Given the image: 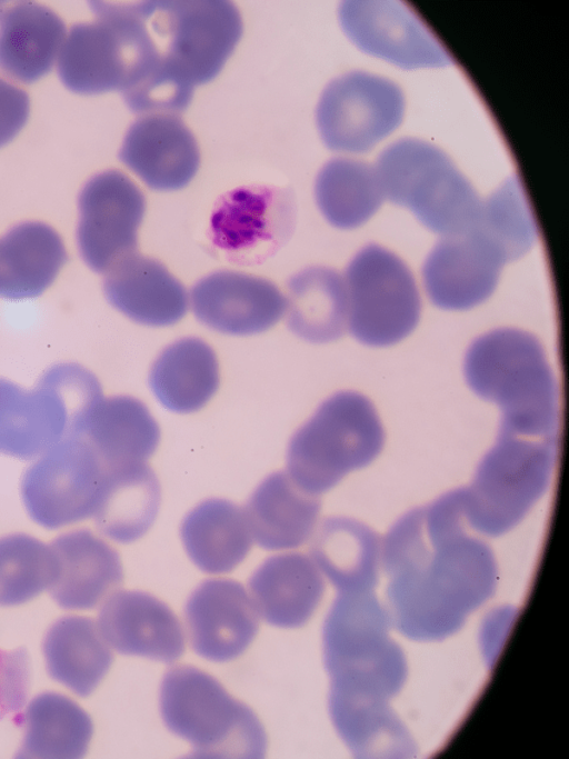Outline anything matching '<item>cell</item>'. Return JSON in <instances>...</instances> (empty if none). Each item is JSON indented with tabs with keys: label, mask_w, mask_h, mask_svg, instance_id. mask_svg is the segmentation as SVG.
I'll return each mask as SVG.
<instances>
[{
	"label": "cell",
	"mask_w": 569,
	"mask_h": 759,
	"mask_svg": "<svg viewBox=\"0 0 569 759\" xmlns=\"http://www.w3.org/2000/svg\"><path fill=\"white\" fill-rule=\"evenodd\" d=\"M101 605L97 623L117 652L161 662H172L183 653L181 625L168 605L154 596L117 590Z\"/></svg>",
	"instance_id": "ac0fdd59"
},
{
	"label": "cell",
	"mask_w": 569,
	"mask_h": 759,
	"mask_svg": "<svg viewBox=\"0 0 569 759\" xmlns=\"http://www.w3.org/2000/svg\"><path fill=\"white\" fill-rule=\"evenodd\" d=\"M405 98L392 81L351 71L322 91L316 121L325 144L335 151L365 152L401 122Z\"/></svg>",
	"instance_id": "8fae6325"
},
{
	"label": "cell",
	"mask_w": 569,
	"mask_h": 759,
	"mask_svg": "<svg viewBox=\"0 0 569 759\" xmlns=\"http://www.w3.org/2000/svg\"><path fill=\"white\" fill-rule=\"evenodd\" d=\"M315 197L323 217L340 229L366 222L383 201L376 168L350 158H333L319 171Z\"/></svg>",
	"instance_id": "836d02e7"
},
{
	"label": "cell",
	"mask_w": 569,
	"mask_h": 759,
	"mask_svg": "<svg viewBox=\"0 0 569 759\" xmlns=\"http://www.w3.org/2000/svg\"><path fill=\"white\" fill-rule=\"evenodd\" d=\"M103 292L112 307L143 326L174 324L188 310L182 283L160 261L137 252L106 272Z\"/></svg>",
	"instance_id": "44dd1931"
},
{
	"label": "cell",
	"mask_w": 569,
	"mask_h": 759,
	"mask_svg": "<svg viewBox=\"0 0 569 759\" xmlns=\"http://www.w3.org/2000/svg\"><path fill=\"white\" fill-rule=\"evenodd\" d=\"M50 547L56 576L48 591L61 608L92 609L121 586L123 571L118 552L90 530L62 533Z\"/></svg>",
	"instance_id": "d6986e66"
},
{
	"label": "cell",
	"mask_w": 569,
	"mask_h": 759,
	"mask_svg": "<svg viewBox=\"0 0 569 759\" xmlns=\"http://www.w3.org/2000/svg\"><path fill=\"white\" fill-rule=\"evenodd\" d=\"M385 443L372 402L356 391L327 398L289 440L288 475L305 491L321 495L348 472L368 466Z\"/></svg>",
	"instance_id": "277c9868"
},
{
	"label": "cell",
	"mask_w": 569,
	"mask_h": 759,
	"mask_svg": "<svg viewBox=\"0 0 569 759\" xmlns=\"http://www.w3.org/2000/svg\"><path fill=\"white\" fill-rule=\"evenodd\" d=\"M149 33L164 68L183 84L212 80L242 34V19L231 1H141Z\"/></svg>",
	"instance_id": "ba28073f"
},
{
	"label": "cell",
	"mask_w": 569,
	"mask_h": 759,
	"mask_svg": "<svg viewBox=\"0 0 569 759\" xmlns=\"http://www.w3.org/2000/svg\"><path fill=\"white\" fill-rule=\"evenodd\" d=\"M506 262L502 249L473 224L437 242L422 267L423 284L435 306L469 309L493 292Z\"/></svg>",
	"instance_id": "5bb4252c"
},
{
	"label": "cell",
	"mask_w": 569,
	"mask_h": 759,
	"mask_svg": "<svg viewBox=\"0 0 569 759\" xmlns=\"http://www.w3.org/2000/svg\"><path fill=\"white\" fill-rule=\"evenodd\" d=\"M118 156L149 188L160 191L186 187L200 163L193 133L171 113L144 114L133 121Z\"/></svg>",
	"instance_id": "e0dca14e"
},
{
	"label": "cell",
	"mask_w": 569,
	"mask_h": 759,
	"mask_svg": "<svg viewBox=\"0 0 569 759\" xmlns=\"http://www.w3.org/2000/svg\"><path fill=\"white\" fill-rule=\"evenodd\" d=\"M463 372L475 393L500 407L499 432L559 438V387L533 334L500 328L480 336L467 350Z\"/></svg>",
	"instance_id": "6da1fadb"
},
{
	"label": "cell",
	"mask_w": 569,
	"mask_h": 759,
	"mask_svg": "<svg viewBox=\"0 0 569 759\" xmlns=\"http://www.w3.org/2000/svg\"><path fill=\"white\" fill-rule=\"evenodd\" d=\"M287 290V324L295 334L315 343L343 336L348 296L345 279L337 271L309 267L290 278Z\"/></svg>",
	"instance_id": "4dcf8cb0"
},
{
	"label": "cell",
	"mask_w": 569,
	"mask_h": 759,
	"mask_svg": "<svg viewBox=\"0 0 569 759\" xmlns=\"http://www.w3.org/2000/svg\"><path fill=\"white\" fill-rule=\"evenodd\" d=\"M219 364L213 349L197 337L167 346L153 361L148 377L157 400L177 413L194 412L218 390Z\"/></svg>",
	"instance_id": "4316f807"
},
{
	"label": "cell",
	"mask_w": 569,
	"mask_h": 759,
	"mask_svg": "<svg viewBox=\"0 0 569 759\" xmlns=\"http://www.w3.org/2000/svg\"><path fill=\"white\" fill-rule=\"evenodd\" d=\"M106 468L82 435L64 438L24 471L23 505L38 525L58 529L93 516Z\"/></svg>",
	"instance_id": "30bf717a"
},
{
	"label": "cell",
	"mask_w": 569,
	"mask_h": 759,
	"mask_svg": "<svg viewBox=\"0 0 569 759\" xmlns=\"http://www.w3.org/2000/svg\"><path fill=\"white\" fill-rule=\"evenodd\" d=\"M248 588L258 613L279 628L303 626L318 607L325 582L305 553L268 557L250 576Z\"/></svg>",
	"instance_id": "603a6c76"
},
{
	"label": "cell",
	"mask_w": 569,
	"mask_h": 759,
	"mask_svg": "<svg viewBox=\"0 0 569 759\" xmlns=\"http://www.w3.org/2000/svg\"><path fill=\"white\" fill-rule=\"evenodd\" d=\"M293 210L280 190L246 187L226 194L211 218L216 244L233 254L270 251L288 236Z\"/></svg>",
	"instance_id": "ffe728a7"
},
{
	"label": "cell",
	"mask_w": 569,
	"mask_h": 759,
	"mask_svg": "<svg viewBox=\"0 0 569 759\" xmlns=\"http://www.w3.org/2000/svg\"><path fill=\"white\" fill-rule=\"evenodd\" d=\"M68 261L60 234L41 221H23L0 237V297L40 296Z\"/></svg>",
	"instance_id": "d4e9b609"
},
{
	"label": "cell",
	"mask_w": 569,
	"mask_h": 759,
	"mask_svg": "<svg viewBox=\"0 0 569 759\" xmlns=\"http://www.w3.org/2000/svg\"><path fill=\"white\" fill-rule=\"evenodd\" d=\"M339 21L363 52L403 69L442 67L452 58L421 19L402 2L345 1Z\"/></svg>",
	"instance_id": "4fadbf2b"
},
{
	"label": "cell",
	"mask_w": 569,
	"mask_h": 759,
	"mask_svg": "<svg viewBox=\"0 0 569 759\" xmlns=\"http://www.w3.org/2000/svg\"><path fill=\"white\" fill-rule=\"evenodd\" d=\"M180 538L190 560L211 575L232 571L252 546L244 511L221 498L206 499L191 509L181 522Z\"/></svg>",
	"instance_id": "484cf974"
},
{
	"label": "cell",
	"mask_w": 569,
	"mask_h": 759,
	"mask_svg": "<svg viewBox=\"0 0 569 759\" xmlns=\"http://www.w3.org/2000/svg\"><path fill=\"white\" fill-rule=\"evenodd\" d=\"M506 253L509 261L528 252L538 231L522 186L510 177L481 203L475 222Z\"/></svg>",
	"instance_id": "d590c367"
},
{
	"label": "cell",
	"mask_w": 569,
	"mask_h": 759,
	"mask_svg": "<svg viewBox=\"0 0 569 759\" xmlns=\"http://www.w3.org/2000/svg\"><path fill=\"white\" fill-rule=\"evenodd\" d=\"M54 576L50 545L26 533L0 538V606L30 601L49 589Z\"/></svg>",
	"instance_id": "e575fe53"
},
{
	"label": "cell",
	"mask_w": 569,
	"mask_h": 759,
	"mask_svg": "<svg viewBox=\"0 0 569 759\" xmlns=\"http://www.w3.org/2000/svg\"><path fill=\"white\" fill-rule=\"evenodd\" d=\"M66 24L49 7L33 1H0V70L30 83L58 59Z\"/></svg>",
	"instance_id": "7402d4cb"
},
{
	"label": "cell",
	"mask_w": 569,
	"mask_h": 759,
	"mask_svg": "<svg viewBox=\"0 0 569 759\" xmlns=\"http://www.w3.org/2000/svg\"><path fill=\"white\" fill-rule=\"evenodd\" d=\"M31 685L27 651L0 650V719L19 712L26 705Z\"/></svg>",
	"instance_id": "8d00e7d4"
},
{
	"label": "cell",
	"mask_w": 569,
	"mask_h": 759,
	"mask_svg": "<svg viewBox=\"0 0 569 759\" xmlns=\"http://www.w3.org/2000/svg\"><path fill=\"white\" fill-rule=\"evenodd\" d=\"M320 498L301 489L284 471L266 477L247 500L251 536L266 550L302 546L313 533Z\"/></svg>",
	"instance_id": "cb8c5ba5"
},
{
	"label": "cell",
	"mask_w": 569,
	"mask_h": 759,
	"mask_svg": "<svg viewBox=\"0 0 569 759\" xmlns=\"http://www.w3.org/2000/svg\"><path fill=\"white\" fill-rule=\"evenodd\" d=\"M102 398L99 380L77 363L51 367L31 390L0 379V453L39 458L80 433Z\"/></svg>",
	"instance_id": "5b68a950"
},
{
	"label": "cell",
	"mask_w": 569,
	"mask_h": 759,
	"mask_svg": "<svg viewBox=\"0 0 569 759\" xmlns=\"http://www.w3.org/2000/svg\"><path fill=\"white\" fill-rule=\"evenodd\" d=\"M29 108L28 93L0 77V147L12 140L24 126Z\"/></svg>",
	"instance_id": "74e56055"
},
{
	"label": "cell",
	"mask_w": 569,
	"mask_h": 759,
	"mask_svg": "<svg viewBox=\"0 0 569 759\" xmlns=\"http://www.w3.org/2000/svg\"><path fill=\"white\" fill-rule=\"evenodd\" d=\"M309 550L315 563L337 588L367 586L377 578L378 537L356 520L325 519Z\"/></svg>",
	"instance_id": "d6a6232c"
},
{
	"label": "cell",
	"mask_w": 569,
	"mask_h": 759,
	"mask_svg": "<svg viewBox=\"0 0 569 759\" xmlns=\"http://www.w3.org/2000/svg\"><path fill=\"white\" fill-rule=\"evenodd\" d=\"M161 502V488L152 468L133 462L106 469L99 503L92 516L107 538L130 543L141 538L154 522Z\"/></svg>",
	"instance_id": "83f0119b"
},
{
	"label": "cell",
	"mask_w": 569,
	"mask_h": 759,
	"mask_svg": "<svg viewBox=\"0 0 569 759\" xmlns=\"http://www.w3.org/2000/svg\"><path fill=\"white\" fill-rule=\"evenodd\" d=\"M89 4L94 20L70 28L57 59L59 78L77 93H123L142 82L160 62L141 1Z\"/></svg>",
	"instance_id": "7a4b0ae2"
},
{
	"label": "cell",
	"mask_w": 569,
	"mask_h": 759,
	"mask_svg": "<svg viewBox=\"0 0 569 759\" xmlns=\"http://www.w3.org/2000/svg\"><path fill=\"white\" fill-rule=\"evenodd\" d=\"M190 298L199 322L231 336L263 332L286 311V299L273 282L230 270L200 279L192 287Z\"/></svg>",
	"instance_id": "2e32d148"
},
{
	"label": "cell",
	"mask_w": 569,
	"mask_h": 759,
	"mask_svg": "<svg viewBox=\"0 0 569 759\" xmlns=\"http://www.w3.org/2000/svg\"><path fill=\"white\" fill-rule=\"evenodd\" d=\"M348 327L361 343L386 347L417 326L421 301L415 278L391 251L370 243L350 261L345 278Z\"/></svg>",
	"instance_id": "9c48e42d"
},
{
	"label": "cell",
	"mask_w": 569,
	"mask_h": 759,
	"mask_svg": "<svg viewBox=\"0 0 569 759\" xmlns=\"http://www.w3.org/2000/svg\"><path fill=\"white\" fill-rule=\"evenodd\" d=\"M82 435L106 469L146 462L160 441V428L147 406L131 396L102 398L92 409Z\"/></svg>",
	"instance_id": "f1b7e54d"
},
{
	"label": "cell",
	"mask_w": 569,
	"mask_h": 759,
	"mask_svg": "<svg viewBox=\"0 0 569 759\" xmlns=\"http://www.w3.org/2000/svg\"><path fill=\"white\" fill-rule=\"evenodd\" d=\"M161 718L169 731L187 740L193 758H261L267 737L254 712L209 673L174 666L159 692Z\"/></svg>",
	"instance_id": "3957f363"
},
{
	"label": "cell",
	"mask_w": 569,
	"mask_h": 759,
	"mask_svg": "<svg viewBox=\"0 0 569 759\" xmlns=\"http://www.w3.org/2000/svg\"><path fill=\"white\" fill-rule=\"evenodd\" d=\"M558 439L498 432L480 460L472 483L460 488L463 517L477 530L500 535L517 525L547 491Z\"/></svg>",
	"instance_id": "52a82bcc"
},
{
	"label": "cell",
	"mask_w": 569,
	"mask_h": 759,
	"mask_svg": "<svg viewBox=\"0 0 569 759\" xmlns=\"http://www.w3.org/2000/svg\"><path fill=\"white\" fill-rule=\"evenodd\" d=\"M42 652L48 675L80 697L98 687L113 660L98 623L81 616L57 620L44 636Z\"/></svg>",
	"instance_id": "f546056e"
},
{
	"label": "cell",
	"mask_w": 569,
	"mask_h": 759,
	"mask_svg": "<svg viewBox=\"0 0 569 759\" xmlns=\"http://www.w3.org/2000/svg\"><path fill=\"white\" fill-rule=\"evenodd\" d=\"M375 168L383 197L410 209L431 231L446 237L475 224L482 201L451 159L433 144L398 140L380 153Z\"/></svg>",
	"instance_id": "8992f818"
},
{
	"label": "cell",
	"mask_w": 569,
	"mask_h": 759,
	"mask_svg": "<svg viewBox=\"0 0 569 759\" xmlns=\"http://www.w3.org/2000/svg\"><path fill=\"white\" fill-rule=\"evenodd\" d=\"M78 210V250L91 270L106 273L137 252L146 199L127 174L109 169L92 176L80 190Z\"/></svg>",
	"instance_id": "7c38bea8"
},
{
	"label": "cell",
	"mask_w": 569,
	"mask_h": 759,
	"mask_svg": "<svg viewBox=\"0 0 569 759\" xmlns=\"http://www.w3.org/2000/svg\"><path fill=\"white\" fill-rule=\"evenodd\" d=\"M21 723L19 758H80L87 752L93 732L89 715L57 692L36 696L21 716Z\"/></svg>",
	"instance_id": "1f68e13d"
},
{
	"label": "cell",
	"mask_w": 569,
	"mask_h": 759,
	"mask_svg": "<svg viewBox=\"0 0 569 759\" xmlns=\"http://www.w3.org/2000/svg\"><path fill=\"white\" fill-rule=\"evenodd\" d=\"M258 615L244 587L227 578L202 581L183 610L192 650L214 662L232 660L249 647L259 630Z\"/></svg>",
	"instance_id": "9a60e30c"
}]
</instances>
